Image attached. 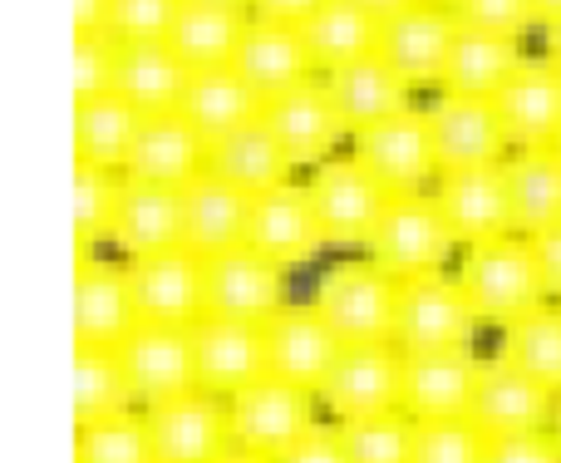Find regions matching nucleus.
<instances>
[{"instance_id":"nucleus-6","label":"nucleus","mask_w":561,"mask_h":463,"mask_svg":"<svg viewBox=\"0 0 561 463\" xmlns=\"http://www.w3.org/2000/svg\"><path fill=\"white\" fill-rule=\"evenodd\" d=\"M478 310L468 306L458 276H414L399 286V320H394V346L404 355L414 350H468L478 336Z\"/></svg>"},{"instance_id":"nucleus-57","label":"nucleus","mask_w":561,"mask_h":463,"mask_svg":"<svg viewBox=\"0 0 561 463\" xmlns=\"http://www.w3.org/2000/svg\"><path fill=\"white\" fill-rule=\"evenodd\" d=\"M552 148H557V154H561V134H557V144H552Z\"/></svg>"},{"instance_id":"nucleus-43","label":"nucleus","mask_w":561,"mask_h":463,"mask_svg":"<svg viewBox=\"0 0 561 463\" xmlns=\"http://www.w3.org/2000/svg\"><path fill=\"white\" fill-rule=\"evenodd\" d=\"M183 15V0H114L108 10V35L118 45H148V39H168Z\"/></svg>"},{"instance_id":"nucleus-27","label":"nucleus","mask_w":561,"mask_h":463,"mask_svg":"<svg viewBox=\"0 0 561 463\" xmlns=\"http://www.w3.org/2000/svg\"><path fill=\"white\" fill-rule=\"evenodd\" d=\"M197 173H207V138L178 109L173 114H148L124 178L158 188H187Z\"/></svg>"},{"instance_id":"nucleus-18","label":"nucleus","mask_w":561,"mask_h":463,"mask_svg":"<svg viewBox=\"0 0 561 463\" xmlns=\"http://www.w3.org/2000/svg\"><path fill=\"white\" fill-rule=\"evenodd\" d=\"M193 355H197V389H207L217 399H232L237 389L256 385L266 375V336L256 320L203 316L193 326Z\"/></svg>"},{"instance_id":"nucleus-49","label":"nucleus","mask_w":561,"mask_h":463,"mask_svg":"<svg viewBox=\"0 0 561 463\" xmlns=\"http://www.w3.org/2000/svg\"><path fill=\"white\" fill-rule=\"evenodd\" d=\"M325 0H252V15L262 20H280V25H306Z\"/></svg>"},{"instance_id":"nucleus-26","label":"nucleus","mask_w":561,"mask_h":463,"mask_svg":"<svg viewBox=\"0 0 561 463\" xmlns=\"http://www.w3.org/2000/svg\"><path fill=\"white\" fill-rule=\"evenodd\" d=\"M108 241L124 251V261L153 257V251L183 247V188H158L124 178L118 213L108 227Z\"/></svg>"},{"instance_id":"nucleus-48","label":"nucleus","mask_w":561,"mask_h":463,"mask_svg":"<svg viewBox=\"0 0 561 463\" xmlns=\"http://www.w3.org/2000/svg\"><path fill=\"white\" fill-rule=\"evenodd\" d=\"M537 251V267H542V281H547V296L561 301V223L537 232V237H527Z\"/></svg>"},{"instance_id":"nucleus-42","label":"nucleus","mask_w":561,"mask_h":463,"mask_svg":"<svg viewBox=\"0 0 561 463\" xmlns=\"http://www.w3.org/2000/svg\"><path fill=\"white\" fill-rule=\"evenodd\" d=\"M488 444L493 439L473 419H438V425H419L414 463H488Z\"/></svg>"},{"instance_id":"nucleus-22","label":"nucleus","mask_w":561,"mask_h":463,"mask_svg":"<svg viewBox=\"0 0 561 463\" xmlns=\"http://www.w3.org/2000/svg\"><path fill=\"white\" fill-rule=\"evenodd\" d=\"M262 124L276 134V144L286 148L290 163H306V168L330 163V158H335V148H340V138H350L320 79H306V84H296V89H286V94L266 99Z\"/></svg>"},{"instance_id":"nucleus-3","label":"nucleus","mask_w":561,"mask_h":463,"mask_svg":"<svg viewBox=\"0 0 561 463\" xmlns=\"http://www.w3.org/2000/svg\"><path fill=\"white\" fill-rule=\"evenodd\" d=\"M454 247L458 237L448 232L434 193H389L385 217H379L365 257L375 267H385L389 276L414 281V276H438L448 267V257H454Z\"/></svg>"},{"instance_id":"nucleus-56","label":"nucleus","mask_w":561,"mask_h":463,"mask_svg":"<svg viewBox=\"0 0 561 463\" xmlns=\"http://www.w3.org/2000/svg\"><path fill=\"white\" fill-rule=\"evenodd\" d=\"M222 5H242V10H252V0H222Z\"/></svg>"},{"instance_id":"nucleus-45","label":"nucleus","mask_w":561,"mask_h":463,"mask_svg":"<svg viewBox=\"0 0 561 463\" xmlns=\"http://www.w3.org/2000/svg\"><path fill=\"white\" fill-rule=\"evenodd\" d=\"M118 79V39L114 35H75V99L108 94Z\"/></svg>"},{"instance_id":"nucleus-37","label":"nucleus","mask_w":561,"mask_h":463,"mask_svg":"<svg viewBox=\"0 0 561 463\" xmlns=\"http://www.w3.org/2000/svg\"><path fill=\"white\" fill-rule=\"evenodd\" d=\"M128 405H134V385H128V370L118 360V350L75 346V419L79 425L128 415Z\"/></svg>"},{"instance_id":"nucleus-16","label":"nucleus","mask_w":561,"mask_h":463,"mask_svg":"<svg viewBox=\"0 0 561 463\" xmlns=\"http://www.w3.org/2000/svg\"><path fill=\"white\" fill-rule=\"evenodd\" d=\"M262 336H266V375L290 380V385L310 389L320 395L325 375L335 370L340 350L345 340L325 326L316 306H280L272 320H262Z\"/></svg>"},{"instance_id":"nucleus-10","label":"nucleus","mask_w":561,"mask_h":463,"mask_svg":"<svg viewBox=\"0 0 561 463\" xmlns=\"http://www.w3.org/2000/svg\"><path fill=\"white\" fill-rule=\"evenodd\" d=\"M424 114H428V134H434L438 173L507 163V154H513L507 128H503V118H497L493 99L438 89V94L424 104Z\"/></svg>"},{"instance_id":"nucleus-58","label":"nucleus","mask_w":561,"mask_h":463,"mask_svg":"<svg viewBox=\"0 0 561 463\" xmlns=\"http://www.w3.org/2000/svg\"><path fill=\"white\" fill-rule=\"evenodd\" d=\"M438 5H454V0H438Z\"/></svg>"},{"instance_id":"nucleus-13","label":"nucleus","mask_w":561,"mask_h":463,"mask_svg":"<svg viewBox=\"0 0 561 463\" xmlns=\"http://www.w3.org/2000/svg\"><path fill=\"white\" fill-rule=\"evenodd\" d=\"M118 360L128 370L134 399L144 409H158L168 399H183L197 389V355H193V326H138L118 346Z\"/></svg>"},{"instance_id":"nucleus-55","label":"nucleus","mask_w":561,"mask_h":463,"mask_svg":"<svg viewBox=\"0 0 561 463\" xmlns=\"http://www.w3.org/2000/svg\"><path fill=\"white\" fill-rule=\"evenodd\" d=\"M552 434H557V444H561V395H557V415H552Z\"/></svg>"},{"instance_id":"nucleus-41","label":"nucleus","mask_w":561,"mask_h":463,"mask_svg":"<svg viewBox=\"0 0 561 463\" xmlns=\"http://www.w3.org/2000/svg\"><path fill=\"white\" fill-rule=\"evenodd\" d=\"M414 434H419V425L404 415V409L340 425L350 463H414Z\"/></svg>"},{"instance_id":"nucleus-38","label":"nucleus","mask_w":561,"mask_h":463,"mask_svg":"<svg viewBox=\"0 0 561 463\" xmlns=\"http://www.w3.org/2000/svg\"><path fill=\"white\" fill-rule=\"evenodd\" d=\"M497 355L513 360L517 370H527V375H533L537 385H547L552 395H561V306L547 301L533 316L513 320V326L503 330Z\"/></svg>"},{"instance_id":"nucleus-53","label":"nucleus","mask_w":561,"mask_h":463,"mask_svg":"<svg viewBox=\"0 0 561 463\" xmlns=\"http://www.w3.org/2000/svg\"><path fill=\"white\" fill-rule=\"evenodd\" d=\"M547 59H557L561 65V20L557 25H547Z\"/></svg>"},{"instance_id":"nucleus-31","label":"nucleus","mask_w":561,"mask_h":463,"mask_svg":"<svg viewBox=\"0 0 561 463\" xmlns=\"http://www.w3.org/2000/svg\"><path fill=\"white\" fill-rule=\"evenodd\" d=\"M247 20L252 10L242 5H222V0H183V15H178L168 45L178 49L187 69H222L237 59V45L247 35Z\"/></svg>"},{"instance_id":"nucleus-7","label":"nucleus","mask_w":561,"mask_h":463,"mask_svg":"<svg viewBox=\"0 0 561 463\" xmlns=\"http://www.w3.org/2000/svg\"><path fill=\"white\" fill-rule=\"evenodd\" d=\"M458 20L438 0H409L404 10L379 20V45L375 55L394 69L404 84H434L444 89V69L454 55Z\"/></svg>"},{"instance_id":"nucleus-17","label":"nucleus","mask_w":561,"mask_h":463,"mask_svg":"<svg viewBox=\"0 0 561 463\" xmlns=\"http://www.w3.org/2000/svg\"><path fill=\"white\" fill-rule=\"evenodd\" d=\"M138 326L144 316H138L134 286H128V267L84 251L75 267V346L118 350Z\"/></svg>"},{"instance_id":"nucleus-2","label":"nucleus","mask_w":561,"mask_h":463,"mask_svg":"<svg viewBox=\"0 0 561 463\" xmlns=\"http://www.w3.org/2000/svg\"><path fill=\"white\" fill-rule=\"evenodd\" d=\"M399 286L404 281L389 276L369 257H345L335 267L320 271L310 306L325 316L345 346H394V320H399Z\"/></svg>"},{"instance_id":"nucleus-52","label":"nucleus","mask_w":561,"mask_h":463,"mask_svg":"<svg viewBox=\"0 0 561 463\" xmlns=\"http://www.w3.org/2000/svg\"><path fill=\"white\" fill-rule=\"evenodd\" d=\"M359 5H365V10H375V15L385 20V15H394V10H404L409 0H359Z\"/></svg>"},{"instance_id":"nucleus-20","label":"nucleus","mask_w":561,"mask_h":463,"mask_svg":"<svg viewBox=\"0 0 561 463\" xmlns=\"http://www.w3.org/2000/svg\"><path fill=\"white\" fill-rule=\"evenodd\" d=\"M148 415V434H153L158 463H217L232 449V429H227V399L193 389L183 399H168Z\"/></svg>"},{"instance_id":"nucleus-35","label":"nucleus","mask_w":561,"mask_h":463,"mask_svg":"<svg viewBox=\"0 0 561 463\" xmlns=\"http://www.w3.org/2000/svg\"><path fill=\"white\" fill-rule=\"evenodd\" d=\"M507 193L523 237L561 223V154L557 148H513L507 154Z\"/></svg>"},{"instance_id":"nucleus-40","label":"nucleus","mask_w":561,"mask_h":463,"mask_svg":"<svg viewBox=\"0 0 561 463\" xmlns=\"http://www.w3.org/2000/svg\"><path fill=\"white\" fill-rule=\"evenodd\" d=\"M118 193H124V173H108V168L79 163L75 158V241L79 257H84L94 241H108L118 213Z\"/></svg>"},{"instance_id":"nucleus-50","label":"nucleus","mask_w":561,"mask_h":463,"mask_svg":"<svg viewBox=\"0 0 561 463\" xmlns=\"http://www.w3.org/2000/svg\"><path fill=\"white\" fill-rule=\"evenodd\" d=\"M114 0H75V35H108Z\"/></svg>"},{"instance_id":"nucleus-51","label":"nucleus","mask_w":561,"mask_h":463,"mask_svg":"<svg viewBox=\"0 0 561 463\" xmlns=\"http://www.w3.org/2000/svg\"><path fill=\"white\" fill-rule=\"evenodd\" d=\"M533 5H537V25H557V20H561V0H533Z\"/></svg>"},{"instance_id":"nucleus-23","label":"nucleus","mask_w":561,"mask_h":463,"mask_svg":"<svg viewBox=\"0 0 561 463\" xmlns=\"http://www.w3.org/2000/svg\"><path fill=\"white\" fill-rule=\"evenodd\" d=\"M252 207H256L252 193L232 188L217 173H197L183 188V247H193L197 257H222L232 247H247Z\"/></svg>"},{"instance_id":"nucleus-29","label":"nucleus","mask_w":561,"mask_h":463,"mask_svg":"<svg viewBox=\"0 0 561 463\" xmlns=\"http://www.w3.org/2000/svg\"><path fill=\"white\" fill-rule=\"evenodd\" d=\"M262 109H266V99L256 94V89L247 84L232 65H222V69H197V75L187 79L178 114H183L187 124L207 138V144H217V138H227V134H237V128L256 124V118H262Z\"/></svg>"},{"instance_id":"nucleus-19","label":"nucleus","mask_w":561,"mask_h":463,"mask_svg":"<svg viewBox=\"0 0 561 463\" xmlns=\"http://www.w3.org/2000/svg\"><path fill=\"white\" fill-rule=\"evenodd\" d=\"M483 360L473 350H414L404 355V415L414 425L468 419Z\"/></svg>"},{"instance_id":"nucleus-4","label":"nucleus","mask_w":561,"mask_h":463,"mask_svg":"<svg viewBox=\"0 0 561 463\" xmlns=\"http://www.w3.org/2000/svg\"><path fill=\"white\" fill-rule=\"evenodd\" d=\"M316 399L310 389L290 385V380L262 375L256 385L237 389L227 399V429H232V449H247L256 459H280L290 444L310 434L320 425L316 419Z\"/></svg>"},{"instance_id":"nucleus-14","label":"nucleus","mask_w":561,"mask_h":463,"mask_svg":"<svg viewBox=\"0 0 561 463\" xmlns=\"http://www.w3.org/2000/svg\"><path fill=\"white\" fill-rule=\"evenodd\" d=\"M290 306V276L256 247H232L222 257H207V316L232 320H272Z\"/></svg>"},{"instance_id":"nucleus-9","label":"nucleus","mask_w":561,"mask_h":463,"mask_svg":"<svg viewBox=\"0 0 561 463\" xmlns=\"http://www.w3.org/2000/svg\"><path fill=\"white\" fill-rule=\"evenodd\" d=\"M320 405L335 425L404 409V350L399 346H345L320 385Z\"/></svg>"},{"instance_id":"nucleus-5","label":"nucleus","mask_w":561,"mask_h":463,"mask_svg":"<svg viewBox=\"0 0 561 463\" xmlns=\"http://www.w3.org/2000/svg\"><path fill=\"white\" fill-rule=\"evenodd\" d=\"M306 188L310 207L320 217V232H325V247H369L389 193L355 154H335L330 163H320Z\"/></svg>"},{"instance_id":"nucleus-46","label":"nucleus","mask_w":561,"mask_h":463,"mask_svg":"<svg viewBox=\"0 0 561 463\" xmlns=\"http://www.w3.org/2000/svg\"><path fill=\"white\" fill-rule=\"evenodd\" d=\"M488 463H561V444L552 429H533V434H507L488 444Z\"/></svg>"},{"instance_id":"nucleus-15","label":"nucleus","mask_w":561,"mask_h":463,"mask_svg":"<svg viewBox=\"0 0 561 463\" xmlns=\"http://www.w3.org/2000/svg\"><path fill=\"white\" fill-rule=\"evenodd\" d=\"M557 415V395L547 385H537L527 370H517L513 360L493 355L478 370V389H473V419L488 439H507V434H533V429H552Z\"/></svg>"},{"instance_id":"nucleus-24","label":"nucleus","mask_w":561,"mask_h":463,"mask_svg":"<svg viewBox=\"0 0 561 463\" xmlns=\"http://www.w3.org/2000/svg\"><path fill=\"white\" fill-rule=\"evenodd\" d=\"M232 69L262 99H276V94H286V89L306 84V79H320L300 25H280V20H262V15L247 20V35H242V45H237Z\"/></svg>"},{"instance_id":"nucleus-47","label":"nucleus","mask_w":561,"mask_h":463,"mask_svg":"<svg viewBox=\"0 0 561 463\" xmlns=\"http://www.w3.org/2000/svg\"><path fill=\"white\" fill-rule=\"evenodd\" d=\"M276 463H350L345 439H340V425H316L300 444H290Z\"/></svg>"},{"instance_id":"nucleus-28","label":"nucleus","mask_w":561,"mask_h":463,"mask_svg":"<svg viewBox=\"0 0 561 463\" xmlns=\"http://www.w3.org/2000/svg\"><path fill=\"white\" fill-rule=\"evenodd\" d=\"M320 84H325L330 104H335V114H340V124H345L350 138L365 134V128L379 124V118H389V114L414 104V99H409L414 84H404L379 55H365L345 69H330V75H320Z\"/></svg>"},{"instance_id":"nucleus-39","label":"nucleus","mask_w":561,"mask_h":463,"mask_svg":"<svg viewBox=\"0 0 561 463\" xmlns=\"http://www.w3.org/2000/svg\"><path fill=\"white\" fill-rule=\"evenodd\" d=\"M75 463H158L153 434H148V415H114L99 425H79Z\"/></svg>"},{"instance_id":"nucleus-54","label":"nucleus","mask_w":561,"mask_h":463,"mask_svg":"<svg viewBox=\"0 0 561 463\" xmlns=\"http://www.w3.org/2000/svg\"><path fill=\"white\" fill-rule=\"evenodd\" d=\"M217 463H272V459H256V454H247V449H227Z\"/></svg>"},{"instance_id":"nucleus-30","label":"nucleus","mask_w":561,"mask_h":463,"mask_svg":"<svg viewBox=\"0 0 561 463\" xmlns=\"http://www.w3.org/2000/svg\"><path fill=\"white\" fill-rule=\"evenodd\" d=\"M144 118H148L144 109H134L118 89L94 99H75V158L108 168V173H124L138 134H144Z\"/></svg>"},{"instance_id":"nucleus-21","label":"nucleus","mask_w":561,"mask_h":463,"mask_svg":"<svg viewBox=\"0 0 561 463\" xmlns=\"http://www.w3.org/2000/svg\"><path fill=\"white\" fill-rule=\"evenodd\" d=\"M493 109L513 148H552L561 134V65L527 55L493 94Z\"/></svg>"},{"instance_id":"nucleus-44","label":"nucleus","mask_w":561,"mask_h":463,"mask_svg":"<svg viewBox=\"0 0 561 463\" xmlns=\"http://www.w3.org/2000/svg\"><path fill=\"white\" fill-rule=\"evenodd\" d=\"M454 20L463 30H488V35H507L523 39L537 25V5L533 0H454Z\"/></svg>"},{"instance_id":"nucleus-25","label":"nucleus","mask_w":561,"mask_h":463,"mask_svg":"<svg viewBox=\"0 0 561 463\" xmlns=\"http://www.w3.org/2000/svg\"><path fill=\"white\" fill-rule=\"evenodd\" d=\"M247 247H256L262 257H272L276 267H286V271L316 261V251L325 247V232H320V217H316V207H310V188L280 183L272 193H256Z\"/></svg>"},{"instance_id":"nucleus-33","label":"nucleus","mask_w":561,"mask_h":463,"mask_svg":"<svg viewBox=\"0 0 561 463\" xmlns=\"http://www.w3.org/2000/svg\"><path fill=\"white\" fill-rule=\"evenodd\" d=\"M290 168L296 163L286 158V148L276 144V134L262 118L227 138H217V144H207V173L227 178L232 188H242V193H252V197L290 183Z\"/></svg>"},{"instance_id":"nucleus-12","label":"nucleus","mask_w":561,"mask_h":463,"mask_svg":"<svg viewBox=\"0 0 561 463\" xmlns=\"http://www.w3.org/2000/svg\"><path fill=\"white\" fill-rule=\"evenodd\" d=\"M444 213L448 232L463 247L478 241H497L513 237V193H507V163H488V168H458V173H438V183L428 188Z\"/></svg>"},{"instance_id":"nucleus-8","label":"nucleus","mask_w":561,"mask_h":463,"mask_svg":"<svg viewBox=\"0 0 561 463\" xmlns=\"http://www.w3.org/2000/svg\"><path fill=\"white\" fill-rule=\"evenodd\" d=\"M350 144H355L359 163L385 183V193H428V188L438 183L434 134H428V114L419 104L369 124L365 134H355Z\"/></svg>"},{"instance_id":"nucleus-1","label":"nucleus","mask_w":561,"mask_h":463,"mask_svg":"<svg viewBox=\"0 0 561 463\" xmlns=\"http://www.w3.org/2000/svg\"><path fill=\"white\" fill-rule=\"evenodd\" d=\"M458 286H463L468 306L478 310L483 326H503V330L552 301L547 296L542 267H537V251L523 232L497 237V241H478V247H463Z\"/></svg>"},{"instance_id":"nucleus-32","label":"nucleus","mask_w":561,"mask_h":463,"mask_svg":"<svg viewBox=\"0 0 561 463\" xmlns=\"http://www.w3.org/2000/svg\"><path fill=\"white\" fill-rule=\"evenodd\" d=\"M193 69L178 59L168 39H148V45H118V79L114 89L144 114H173L183 104V89Z\"/></svg>"},{"instance_id":"nucleus-36","label":"nucleus","mask_w":561,"mask_h":463,"mask_svg":"<svg viewBox=\"0 0 561 463\" xmlns=\"http://www.w3.org/2000/svg\"><path fill=\"white\" fill-rule=\"evenodd\" d=\"M523 59H527L523 55V39H507V35H488V30H463V25H458L454 55H448V69H444V89H454V94L493 99Z\"/></svg>"},{"instance_id":"nucleus-11","label":"nucleus","mask_w":561,"mask_h":463,"mask_svg":"<svg viewBox=\"0 0 561 463\" xmlns=\"http://www.w3.org/2000/svg\"><path fill=\"white\" fill-rule=\"evenodd\" d=\"M124 267L148 326H197L207 316V257L193 247H168Z\"/></svg>"},{"instance_id":"nucleus-34","label":"nucleus","mask_w":561,"mask_h":463,"mask_svg":"<svg viewBox=\"0 0 561 463\" xmlns=\"http://www.w3.org/2000/svg\"><path fill=\"white\" fill-rule=\"evenodd\" d=\"M300 35H306L316 69L320 75H330V69H345V65H355V59L375 55L379 15L375 10H365L359 0H325V5L300 25Z\"/></svg>"}]
</instances>
